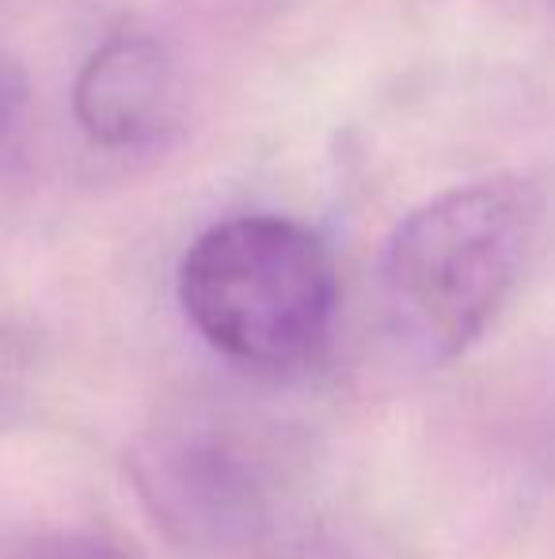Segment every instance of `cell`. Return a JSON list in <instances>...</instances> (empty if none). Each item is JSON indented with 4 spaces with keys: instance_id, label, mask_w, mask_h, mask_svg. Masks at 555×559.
Returning a JSON list of instances; mask_svg holds the SVG:
<instances>
[{
    "instance_id": "6",
    "label": "cell",
    "mask_w": 555,
    "mask_h": 559,
    "mask_svg": "<svg viewBox=\"0 0 555 559\" xmlns=\"http://www.w3.org/2000/svg\"><path fill=\"white\" fill-rule=\"evenodd\" d=\"M27 559H137L130 548H122L107 533L92 530H58L46 533L31 545Z\"/></svg>"
},
{
    "instance_id": "5",
    "label": "cell",
    "mask_w": 555,
    "mask_h": 559,
    "mask_svg": "<svg viewBox=\"0 0 555 559\" xmlns=\"http://www.w3.org/2000/svg\"><path fill=\"white\" fill-rule=\"evenodd\" d=\"M31 122V81L23 66L0 46V191L15 179L23 164Z\"/></svg>"
},
{
    "instance_id": "2",
    "label": "cell",
    "mask_w": 555,
    "mask_h": 559,
    "mask_svg": "<svg viewBox=\"0 0 555 559\" xmlns=\"http://www.w3.org/2000/svg\"><path fill=\"white\" fill-rule=\"evenodd\" d=\"M179 309L221 358L289 377L324 358L339 312V271L316 228L275 214L209 225L179 259Z\"/></svg>"
},
{
    "instance_id": "3",
    "label": "cell",
    "mask_w": 555,
    "mask_h": 559,
    "mask_svg": "<svg viewBox=\"0 0 555 559\" xmlns=\"http://www.w3.org/2000/svg\"><path fill=\"white\" fill-rule=\"evenodd\" d=\"M270 430L221 412L153 427L130 453L134 487L176 540L237 552L267 540L286 502V449Z\"/></svg>"
},
{
    "instance_id": "1",
    "label": "cell",
    "mask_w": 555,
    "mask_h": 559,
    "mask_svg": "<svg viewBox=\"0 0 555 559\" xmlns=\"http://www.w3.org/2000/svg\"><path fill=\"white\" fill-rule=\"evenodd\" d=\"M544 199L529 179L453 187L393 228L377 266L381 332L400 361L437 369L483 338L536 248Z\"/></svg>"
},
{
    "instance_id": "4",
    "label": "cell",
    "mask_w": 555,
    "mask_h": 559,
    "mask_svg": "<svg viewBox=\"0 0 555 559\" xmlns=\"http://www.w3.org/2000/svg\"><path fill=\"white\" fill-rule=\"evenodd\" d=\"M176 66L148 35H114L84 61L73 84V115L96 145L134 148L168 126Z\"/></svg>"
}]
</instances>
